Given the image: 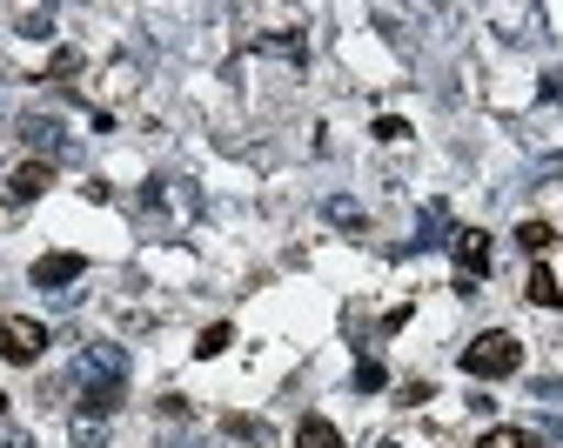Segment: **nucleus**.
<instances>
[{
    "label": "nucleus",
    "mask_w": 563,
    "mask_h": 448,
    "mask_svg": "<svg viewBox=\"0 0 563 448\" xmlns=\"http://www.w3.org/2000/svg\"><path fill=\"white\" fill-rule=\"evenodd\" d=\"M517 361H523V348H517V335H504V328H489V335H476L470 348H463V368L476 382H504V376H517Z\"/></svg>",
    "instance_id": "f257e3e1"
},
{
    "label": "nucleus",
    "mask_w": 563,
    "mask_h": 448,
    "mask_svg": "<svg viewBox=\"0 0 563 448\" xmlns=\"http://www.w3.org/2000/svg\"><path fill=\"white\" fill-rule=\"evenodd\" d=\"M41 348H47V328L41 322H27V315H0V355L8 361H41Z\"/></svg>",
    "instance_id": "f03ea898"
},
{
    "label": "nucleus",
    "mask_w": 563,
    "mask_h": 448,
    "mask_svg": "<svg viewBox=\"0 0 563 448\" xmlns=\"http://www.w3.org/2000/svg\"><path fill=\"white\" fill-rule=\"evenodd\" d=\"M95 382H128V355L114 341H101V348L81 355V389H95Z\"/></svg>",
    "instance_id": "7ed1b4c3"
},
{
    "label": "nucleus",
    "mask_w": 563,
    "mask_h": 448,
    "mask_svg": "<svg viewBox=\"0 0 563 448\" xmlns=\"http://www.w3.org/2000/svg\"><path fill=\"white\" fill-rule=\"evenodd\" d=\"M456 275H470V281L489 275V235H483V228H463V235H456Z\"/></svg>",
    "instance_id": "20e7f679"
},
{
    "label": "nucleus",
    "mask_w": 563,
    "mask_h": 448,
    "mask_svg": "<svg viewBox=\"0 0 563 448\" xmlns=\"http://www.w3.org/2000/svg\"><path fill=\"white\" fill-rule=\"evenodd\" d=\"M81 255H41L34 261V288H67V281H81Z\"/></svg>",
    "instance_id": "39448f33"
},
{
    "label": "nucleus",
    "mask_w": 563,
    "mask_h": 448,
    "mask_svg": "<svg viewBox=\"0 0 563 448\" xmlns=\"http://www.w3.org/2000/svg\"><path fill=\"white\" fill-rule=\"evenodd\" d=\"M47 181H54V168H47V161H27V168H14L8 194H14V201H34V194H47Z\"/></svg>",
    "instance_id": "423d86ee"
},
{
    "label": "nucleus",
    "mask_w": 563,
    "mask_h": 448,
    "mask_svg": "<svg viewBox=\"0 0 563 448\" xmlns=\"http://www.w3.org/2000/svg\"><path fill=\"white\" fill-rule=\"evenodd\" d=\"M296 448H342V435H335V422L302 415V422H296Z\"/></svg>",
    "instance_id": "0eeeda50"
},
{
    "label": "nucleus",
    "mask_w": 563,
    "mask_h": 448,
    "mask_svg": "<svg viewBox=\"0 0 563 448\" xmlns=\"http://www.w3.org/2000/svg\"><path fill=\"white\" fill-rule=\"evenodd\" d=\"M121 395H128V382H95V389H81V408H88V415H114Z\"/></svg>",
    "instance_id": "6e6552de"
},
{
    "label": "nucleus",
    "mask_w": 563,
    "mask_h": 448,
    "mask_svg": "<svg viewBox=\"0 0 563 448\" xmlns=\"http://www.w3.org/2000/svg\"><path fill=\"white\" fill-rule=\"evenodd\" d=\"M550 242H556V235H550V221H523V228H517V248L537 255V261L550 255Z\"/></svg>",
    "instance_id": "1a4fd4ad"
},
{
    "label": "nucleus",
    "mask_w": 563,
    "mask_h": 448,
    "mask_svg": "<svg viewBox=\"0 0 563 448\" xmlns=\"http://www.w3.org/2000/svg\"><path fill=\"white\" fill-rule=\"evenodd\" d=\"M530 302H537V309H556V302H563V294H556V275H550L543 261L530 268Z\"/></svg>",
    "instance_id": "9d476101"
},
{
    "label": "nucleus",
    "mask_w": 563,
    "mask_h": 448,
    "mask_svg": "<svg viewBox=\"0 0 563 448\" xmlns=\"http://www.w3.org/2000/svg\"><path fill=\"white\" fill-rule=\"evenodd\" d=\"M476 448H537V435H530V428H489Z\"/></svg>",
    "instance_id": "9b49d317"
},
{
    "label": "nucleus",
    "mask_w": 563,
    "mask_h": 448,
    "mask_svg": "<svg viewBox=\"0 0 563 448\" xmlns=\"http://www.w3.org/2000/svg\"><path fill=\"white\" fill-rule=\"evenodd\" d=\"M443 221H450V214H443V201H430V208H422V242H416V248H437Z\"/></svg>",
    "instance_id": "f8f14e48"
},
{
    "label": "nucleus",
    "mask_w": 563,
    "mask_h": 448,
    "mask_svg": "<svg viewBox=\"0 0 563 448\" xmlns=\"http://www.w3.org/2000/svg\"><path fill=\"white\" fill-rule=\"evenodd\" d=\"M101 441H108V428H101L95 415H81V422H75V448H101Z\"/></svg>",
    "instance_id": "ddd939ff"
},
{
    "label": "nucleus",
    "mask_w": 563,
    "mask_h": 448,
    "mask_svg": "<svg viewBox=\"0 0 563 448\" xmlns=\"http://www.w3.org/2000/svg\"><path fill=\"white\" fill-rule=\"evenodd\" d=\"M383 382H389V376H383V361H356V389H363V395H376Z\"/></svg>",
    "instance_id": "4468645a"
},
{
    "label": "nucleus",
    "mask_w": 563,
    "mask_h": 448,
    "mask_svg": "<svg viewBox=\"0 0 563 448\" xmlns=\"http://www.w3.org/2000/svg\"><path fill=\"white\" fill-rule=\"evenodd\" d=\"M27 141H34V147H54V155H60V127H54V121H27Z\"/></svg>",
    "instance_id": "2eb2a0df"
},
{
    "label": "nucleus",
    "mask_w": 563,
    "mask_h": 448,
    "mask_svg": "<svg viewBox=\"0 0 563 448\" xmlns=\"http://www.w3.org/2000/svg\"><path fill=\"white\" fill-rule=\"evenodd\" d=\"M229 348V322H216V328H201V348L195 355H222Z\"/></svg>",
    "instance_id": "dca6fc26"
},
{
    "label": "nucleus",
    "mask_w": 563,
    "mask_h": 448,
    "mask_svg": "<svg viewBox=\"0 0 563 448\" xmlns=\"http://www.w3.org/2000/svg\"><path fill=\"white\" fill-rule=\"evenodd\" d=\"M21 34H34V41H41V34H54V14H47V8H34V14H21Z\"/></svg>",
    "instance_id": "f3484780"
},
{
    "label": "nucleus",
    "mask_w": 563,
    "mask_h": 448,
    "mask_svg": "<svg viewBox=\"0 0 563 448\" xmlns=\"http://www.w3.org/2000/svg\"><path fill=\"white\" fill-rule=\"evenodd\" d=\"M329 221H342V228H356V221H363V208H356V201H329Z\"/></svg>",
    "instance_id": "a211bd4d"
},
{
    "label": "nucleus",
    "mask_w": 563,
    "mask_h": 448,
    "mask_svg": "<svg viewBox=\"0 0 563 448\" xmlns=\"http://www.w3.org/2000/svg\"><path fill=\"white\" fill-rule=\"evenodd\" d=\"M229 435H242V441H262V422H255V415H229Z\"/></svg>",
    "instance_id": "6ab92c4d"
},
{
    "label": "nucleus",
    "mask_w": 563,
    "mask_h": 448,
    "mask_svg": "<svg viewBox=\"0 0 563 448\" xmlns=\"http://www.w3.org/2000/svg\"><path fill=\"white\" fill-rule=\"evenodd\" d=\"M402 134H409V127H402L396 114H383V121H376V141H402Z\"/></svg>",
    "instance_id": "aec40b11"
},
{
    "label": "nucleus",
    "mask_w": 563,
    "mask_h": 448,
    "mask_svg": "<svg viewBox=\"0 0 563 448\" xmlns=\"http://www.w3.org/2000/svg\"><path fill=\"white\" fill-rule=\"evenodd\" d=\"M0 415H8V395H0Z\"/></svg>",
    "instance_id": "412c9836"
},
{
    "label": "nucleus",
    "mask_w": 563,
    "mask_h": 448,
    "mask_svg": "<svg viewBox=\"0 0 563 448\" xmlns=\"http://www.w3.org/2000/svg\"><path fill=\"white\" fill-rule=\"evenodd\" d=\"M383 448H396V441H383Z\"/></svg>",
    "instance_id": "4be33fe9"
}]
</instances>
